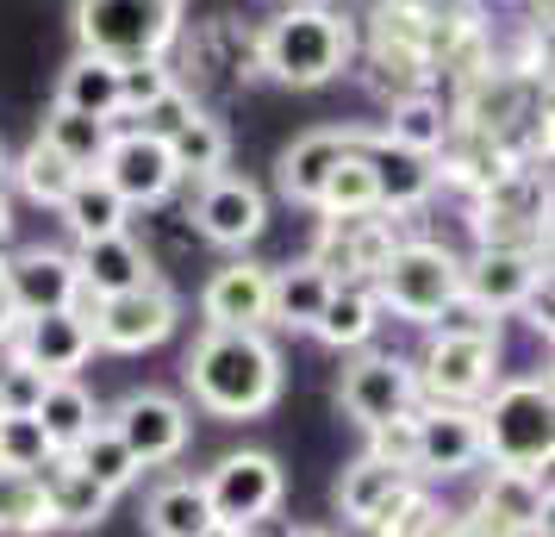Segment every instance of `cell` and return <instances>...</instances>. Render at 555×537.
<instances>
[{
	"instance_id": "cell-1",
	"label": "cell",
	"mask_w": 555,
	"mask_h": 537,
	"mask_svg": "<svg viewBox=\"0 0 555 537\" xmlns=\"http://www.w3.org/2000/svg\"><path fill=\"white\" fill-rule=\"evenodd\" d=\"M181 382L212 419H262L281 400V350L269 344V332L206 325L181 362Z\"/></svg>"
},
{
	"instance_id": "cell-2",
	"label": "cell",
	"mask_w": 555,
	"mask_h": 537,
	"mask_svg": "<svg viewBox=\"0 0 555 537\" xmlns=\"http://www.w3.org/2000/svg\"><path fill=\"white\" fill-rule=\"evenodd\" d=\"M356 63V26L325 0H300L256 31V69L287 88H325Z\"/></svg>"
},
{
	"instance_id": "cell-3",
	"label": "cell",
	"mask_w": 555,
	"mask_h": 537,
	"mask_svg": "<svg viewBox=\"0 0 555 537\" xmlns=\"http://www.w3.org/2000/svg\"><path fill=\"white\" fill-rule=\"evenodd\" d=\"M475 412H480V462H493V469H550V450H555L550 375L500 382Z\"/></svg>"
},
{
	"instance_id": "cell-4",
	"label": "cell",
	"mask_w": 555,
	"mask_h": 537,
	"mask_svg": "<svg viewBox=\"0 0 555 537\" xmlns=\"http://www.w3.org/2000/svg\"><path fill=\"white\" fill-rule=\"evenodd\" d=\"M76 38L106 63L163 56L181 38V0H76Z\"/></svg>"
},
{
	"instance_id": "cell-5",
	"label": "cell",
	"mask_w": 555,
	"mask_h": 537,
	"mask_svg": "<svg viewBox=\"0 0 555 537\" xmlns=\"http://www.w3.org/2000/svg\"><path fill=\"white\" fill-rule=\"evenodd\" d=\"M369 287H375V301L387 312H400L412 325H430L437 307L450 294H462V256L450 244H437V238H400Z\"/></svg>"
},
{
	"instance_id": "cell-6",
	"label": "cell",
	"mask_w": 555,
	"mask_h": 537,
	"mask_svg": "<svg viewBox=\"0 0 555 537\" xmlns=\"http://www.w3.org/2000/svg\"><path fill=\"white\" fill-rule=\"evenodd\" d=\"M425 407H480L500 387V344L475 337H430L425 362H412Z\"/></svg>"
},
{
	"instance_id": "cell-7",
	"label": "cell",
	"mask_w": 555,
	"mask_h": 537,
	"mask_svg": "<svg viewBox=\"0 0 555 537\" xmlns=\"http://www.w3.org/2000/svg\"><path fill=\"white\" fill-rule=\"evenodd\" d=\"M201 487H206V507H212L219 525L250 532L256 519H269V512L281 507L287 475H281V462L269 457V450H231V457H219L201 475Z\"/></svg>"
},
{
	"instance_id": "cell-8",
	"label": "cell",
	"mask_w": 555,
	"mask_h": 537,
	"mask_svg": "<svg viewBox=\"0 0 555 537\" xmlns=\"http://www.w3.org/2000/svg\"><path fill=\"white\" fill-rule=\"evenodd\" d=\"M400 219L393 213H325V226L312 238V256L306 263H319L331 282H375V269L387 263V251L400 244Z\"/></svg>"
},
{
	"instance_id": "cell-9",
	"label": "cell",
	"mask_w": 555,
	"mask_h": 537,
	"mask_svg": "<svg viewBox=\"0 0 555 537\" xmlns=\"http://www.w3.org/2000/svg\"><path fill=\"white\" fill-rule=\"evenodd\" d=\"M113 437L126 444L138 469H163V462H176L188 450V437H194V419L181 407L176 394H163V387H131L126 400L113 412H101Z\"/></svg>"
},
{
	"instance_id": "cell-10",
	"label": "cell",
	"mask_w": 555,
	"mask_h": 537,
	"mask_svg": "<svg viewBox=\"0 0 555 537\" xmlns=\"http://www.w3.org/2000/svg\"><path fill=\"white\" fill-rule=\"evenodd\" d=\"M176 319H181V307H176V294L156 282H138V287H126V294H106L101 307H94V350H119V357H138V350H156L163 337L176 332Z\"/></svg>"
},
{
	"instance_id": "cell-11",
	"label": "cell",
	"mask_w": 555,
	"mask_h": 537,
	"mask_svg": "<svg viewBox=\"0 0 555 537\" xmlns=\"http://www.w3.org/2000/svg\"><path fill=\"white\" fill-rule=\"evenodd\" d=\"M0 350L31 362L44 382H63V375H76L81 362L94 357V325H88L81 312H69V307L31 312V319H13V325L0 332Z\"/></svg>"
},
{
	"instance_id": "cell-12",
	"label": "cell",
	"mask_w": 555,
	"mask_h": 537,
	"mask_svg": "<svg viewBox=\"0 0 555 537\" xmlns=\"http://www.w3.org/2000/svg\"><path fill=\"white\" fill-rule=\"evenodd\" d=\"M94 176H101L126 206H163L169 194H176L181 169H176V156H169L163 138L131 131V126H113V144H106V156H101Z\"/></svg>"
},
{
	"instance_id": "cell-13",
	"label": "cell",
	"mask_w": 555,
	"mask_h": 537,
	"mask_svg": "<svg viewBox=\"0 0 555 537\" xmlns=\"http://www.w3.org/2000/svg\"><path fill=\"white\" fill-rule=\"evenodd\" d=\"M337 400H344V412L369 432V425H387V419H400V412L418 407V375H412V362L393 357V350H362V357L344 369Z\"/></svg>"
},
{
	"instance_id": "cell-14",
	"label": "cell",
	"mask_w": 555,
	"mask_h": 537,
	"mask_svg": "<svg viewBox=\"0 0 555 537\" xmlns=\"http://www.w3.org/2000/svg\"><path fill=\"white\" fill-rule=\"evenodd\" d=\"M0 282H7V301L20 319L31 312H56V307H76L81 276H76V256L51 251V244H31V251H7L0 256Z\"/></svg>"
},
{
	"instance_id": "cell-15",
	"label": "cell",
	"mask_w": 555,
	"mask_h": 537,
	"mask_svg": "<svg viewBox=\"0 0 555 537\" xmlns=\"http://www.w3.org/2000/svg\"><path fill=\"white\" fill-rule=\"evenodd\" d=\"M418 419V482H450L480 462V412L475 407H412Z\"/></svg>"
},
{
	"instance_id": "cell-16",
	"label": "cell",
	"mask_w": 555,
	"mask_h": 537,
	"mask_svg": "<svg viewBox=\"0 0 555 537\" xmlns=\"http://www.w3.org/2000/svg\"><path fill=\"white\" fill-rule=\"evenodd\" d=\"M194 226H201V238H212V244L244 251V244H256L262 226H269V201H262V188L244 181V176H206L201 201H194Z\"/></svg>"
},
{
	"instance_id": "cell-17",
	"label": "cell",
	"mask_w": 555,
	"mask_h": 537,
	"mask_svg": "<svg viewBox=\"0 0 555 537\" xmlns=\"http://www.w3.org/2000/svg\"><path fill=\"white\" fill-rule=\"evenodd\" d=\"M362 144V131H350V126H319V131H300L287 151H281V163H275V181H281V194L294 206H319V194H325V181H331V169L344 163V156Z\"/></svg>"
},
{
	"instance_id": "cell-18",
	"label": "cell",
	"mask_w": 555,
	"mask_h": 537,
	"mask_svg": "<svg viewBox=\"0 0 555 537\" xmlns=\"http://www.w3.org/2000/svg\"><path fill=\"white\" fill-rule=\"evenodd\" d=\"M543 282H550L543 276V256H525V251L462 256V294H475L480 307H493V312H518Z\"/></svg>"
},
{
	"instance_id": "cell-19",
	"label": "cell",
	"mask_w": 555,
	"mask_h": 537,
	"mask_svg": "<svg viewBox=\"0 0 555 537\" xmlns=\"http://www.w3.org/2000/svg\"><path fill=\"white\" fill-rule=\"evenodd\" d=\"M369 176H375V206L380 213H418L437 194V156L387 144V138H362Z\"/></svg>"
},
{
	"instance_id": "cell-20",
	"label": "cell",
	"mask_w": 555,
	"mask_h": 537,
	"mask_svg": "<svg viewBox=\"0 0 555 537\" xmlns=\"http://www.w3.org/2000/svg\"><path fill=\"white\" fill-rule=\"evenodd\" d=\"M206 325H231V332H262L269 325V269L262 263H225L212 269L201 287Z\"/></svg>"
},
{
	"instance_id": "cell-21",
	"label": "cell",
	"mask_w": 555,
	"mask_h": 537,
	"mask_svg": "<svg viewBox=\"0 0 555 537\" xmlns=\"http://www.w3.org/2000/svg\"><path fill=\"white\" fill-rule=\"evenodd\" d=\"M418 487V475H405V469H387L375 457H356L344 469V482H337V512L362 525V532H375L380 519H393L405 507V494Z\"/></svg>"
},
{
	"instance_id": "cell-22",
	"label": "cell",
	"mask_w": 555,
	"mask_h": 537,
	"mask_svg": "<svg viewBox=\"0 0 555 537\" xmlns=\"http://www.w3.org/2000/svg\"><path fill=\"white\" fill-rule=\"evenodd\" d=\"M38 482H44L51 532H94V525L106 519V507H113V494H106L88 469H76V457H63V450L38 469Z\"/></svg>"
},
{
	"instance_id": "cell-23",
	"label": "cell",
	"mask_w": 555,
	"mask_h": 537,
	"mask_svg": "<svg viewBox=\"0 0 555 537\" xmlns=\"http://www.w3.org/2000/svg\"><path fill=\"white\" fill-rule=\"evenodd\" d=\"M76 276L88 294H126V287L151 282V256H144V244L131 238V231H113V238H88V244H76Z\"/></svg>"
},
{
	"instance_id": "cell-24",
	"label": "cell",
	"mask_w": 555,
	"mask_h": 537,
	"mask_svg": "<svg viewBox=\"0 0 555 537\" xmlns=\"http://www.w3.org/2000/svg\"><path fill=\"white\" fill-rule=\"evenodd\" d=\"M475 507H487L493 519H505V525H518L525 537H537L550 525V482H543L537 469H487Z\"/></svg>"
},
{
	"instance_id": "cell-25",
	"label": "cell",
	"mask_w": 555,
	"mask_h": 537,
	"mask_svg": "<svg viewBox=\"0 0 555 537\" xmlns=\"http://www.w3.org/2000/svg\"><path fill=\"white\" fill-rule=\"evenodd\" d=\"M331 301V276L319 263H287V269H269V325L281 332H312L319 312Z\"/></svg>"
},
{
	"instance_id": "cell-26",
	"label": "cell",
	"mask_w": 555,
	"mask_h": 537,
	"mask_svg": "<svg viewBox=\"0 0 555 537\" xmlns=\"http://www.w3.org/2000/svg\"><path fill=\"white\" fill-rule=\"evenodd\" d=\"M380 325V301L369 282H331V301L319 312L312 337H325L331 350H369V337Z\"/></svg>"
},
{
	"instance_id": "cell-27",
	"label": "cell",
	"mask_w": 555,
	"mask_h": 537,
	"mask_svg": "<svg viewBox=\"0 0 555 537\" xmlns=\"http://www.w3.org/2000/svg\"><path fill=\"white\" fill-rule=\"evenodd\" d=\"M56 106L88 113V119H119V63L76 51L69 56V69L56 76Z\"/></svg>"
},
{
	"instance_id": "cell-28",
	"label": "cell",
	"mask_w": 555,
	"mask_h": 537,
	"mask_svg": "<svg viewBox=\"0 0 555 537\" xmlns=\"http://www.w3.org/2000/svg\"><path fill=\"white\" fill-rule=\"evenodd\" d=\"M450 119L455 113L437 101V94L412 88V94H393V101H387V126H380V138H387V144H405V151L437 156V144L450 138Z\"/></svg>"
},
{
	"instance_id": "cell-29",
	"label": "cell",
	"mask_w": 555,
	"mask_h": 537,
	"mask_svg": "<svg viewBox=\"0 0 555 537\" xmlns=\"http://www.w3.org/2000/svg\"><path fill=\"white\" fill-rule=\"evenodd\" d=\"M113 126L119 119H88V113H69V106H56L51 101V113H44V144H51L69 169H81V176H94L101 169V156H106V144H113Z\"/></svg>"
},
{
	"instance_id": "cell-30",
	"label": "cell",
	"mask_w": 555,
	"mask_h": 537,
	"mask_svg": "<svg viewBox=\"0 0 555 537\" xmlns=\"http://www.w3.org/2000/svg\"><path fill=\"white\" fill-rule=\"evenodd\" d=\"M44 437H51V450H76L81 437L101 425V407H94V394L76 382V375H63V382H44V400L31 412Z\"/></svg>"
},
{
	"instance_id": "cell-31",
	"label": "cell",
	"mask_w": 555,
	"mask_h": 537,
	"mask_svg": "<svg viewBox=\"0 0 555 537\" xmlns=\"http://www.w3.org/2000/svg\"><path fill=\"white\" fill-rule=\"evenodd\" d=\"M163 144H169V156H176L181 181H188V176H194V181L225 176V163H231V131L219 126L212 113H201V106H194V119H181Z\"/></svg>"
},
{
	"instance_id": "cell-32",
	"label": "cell",
	"mask_w": 555,
	"mask_h": 537,
	"mask_svg": "<svg viewBox=\"0 0 555 537\" xmlns=\"http://www.w3.org/2000/svg\"><path fill=\"white\" fill-rule=\"evenodd\" d=\"M212 525V507H206V487L194 475H176L151 494L144 507V532L151 537H201Z\"/></svg>"
},
{
	"instance_id": "cell-33",
	"label": "cell",
	"mask_w": 555,
	"mask_h": 537,
	"mask_svg": "<svg viewBox=\"0 0 555 537\" xmlns=\"http://www.w3.org/2000/svg\"><path fill=\"white\" fill-rule=\"evenodd\" d=\"M56 213H63V226H69L76 244H88V238H113V231H126V219H131V206L119 201L101 176H81Z\"/></svg>"
},
{
	"instance_id": "cell-34",
	"label": "cell",
	"mask_w": 555,
	"mask_h": 537,
	"mask_svg": "<svg viewBox=\"0 0 555 537\" xmlns=\"http://www.w3.org/2000/svg\"><path fill=\"white\" fill-rule=\"evenodd\" d=\"M76 181H81V169H69L44 138L13 156V188H20L31 206H51V213H56V206L69 201V188H76Z\"/></svg>"
},
{
	"instance_id": "cell-35",
	"label": "cell",
	"mask_w": 555,
	"mask_h": 537,
	"mask_svg": "<svg viewBox=\"0 0 555 537\" xmlns=\"http://www.w3.org/2000/svg\"><path fill=\"white\" fill-rule=\"evenodd\" d=\"M44 532H51V507H44L38 469H0V537H44Z\"/></svg>"
},
{
	"instance_id": "cell-36",
	"label": "cell",
	"mask_w": 555,
	"mask_h": 537,
	"mask_svg": "<svg viewBox=\"0 0 555 537\" xmlns=\"http://www.w3.org/2000/svg\"><path fill=\"white\" fill-rule=\"evenodd\" d=\"M63 457H76V469H88V475H94L106 494H126V487L144 475V469H138V457H131L126 444L113 437V425H106V419H101L88 437H81L76 450H63Z\"/></svg>"
},
{
	"instance_id": "cell-37",
	"label": "cell",
	"mask_w": 555,
	"mask_h": 537,
	"mask_svg": "<svg viewBox=\"0 0 555 537\" xmlns=\"http://www.w3.org/2000/svg\"><path fill=\"white\" fill-rule=\"evenodd\" d=\"M369 206H375V176H369V156H362V144H356V151L331 169L325 194H319L312 213H369Z\"/></svg>"
},
{
	"instance_id": "cell-38",
	"label": "cell",
	"mask_w": 555,
	"mask_h": 537,
	"mask_svg": "<svg viewBox=\"0 0 555 537\" xmlns=\"http://www.w3.org/2000/svg\"><path fill=\"white\" fill-rule=\"evenodd\" d=\"M56 450L31 412H0V469H44Z\"/></svg>"
},
{
	"instance_id": "cell-39",
	"label": "cell",
	"mask_w": 555,
	"mask_h": 537,
	"mask_svg": "<svg viewBox=\"0 0 555 537\" xmlns=\"http://www.w3.org/2000/svg\"><path fill=\"white\" fill-rule=\"evenodd\" d=\"M430 337H475V344H500V312L480 307L475 294H450L437 319H430Z\"/></svg>"
},
{
	"instance_id": "cell-40",
	"label": "cell",
	"mask_w": 555,
	"mask_h": 537,
	"mask_svg": "<svg viewBox=\"0 0 555 537\" xmlns=\"http://www.w3.org/2000/svg\"><path fill=\"white\" fill-rule=\"evenodd\" d=\"M450 525H455V512H443L425 494V482H418L412 494H405V507L393 512V519H380L369 537H450Z\"/></svg>"
},
{
	"instance_id": "cell-41",
	"label": "cell",
	"mask_w": 555,
	"mask_h": 537,
	"mask_svg": "<svg viewBox=\"0 0 555 537\" xmlns=\"http://www.w3.org/2000/svg\"><path fill=\"white\" fill-rule=\"evenodd\" d=\"M176 88V69L163 56H144V63H119V113H144L151 101H163Z\"/></svg>"
},
{
	"instance_id": "cell-42",
	"label": "cell",
	"mask_w": 555,
	"mask_h": 537,
	"mask_svg": "<svg viewBox=\"0 0 555 537\" xmlns=\"http://www.w3.org/2000/svg\"><path fill=\"white\" fill-rule=\"evenodd\" d=\"M369 457L412 475V462H418V419L400 412V419H387V425H369Z\"/></svg>"
},
{
	"instance_id": "cell-43",
	"label": "cell",
	"mask_w": 555,
	"mask_h": 537,
	"mask_svg": "<svg viewBox=\"0 0 555 537\" xmlns=\"http://www.w3.org/2000/svg\"><path fill=\"white\" fill-rule=\"evenodd\" d=\"M119 119H126L131 131H151V138H169V131L181 126V119H194V94H188V88H169V94H163V101H151L144 106V113H119Z\"/></svg>"
},
{
	"instance_id": "cell-44",
	"label": "cell",
	"mask_w": 555,
	"mask_h": 537,
	"mask_svg": "<svg viewBox=\"0 0 555 537\" xmlns=\"http://www.w3.org/2000/svg\"><path fill=\"white\" fill-rule=\"evenodd\" d=\"M38 400H44V375L31 362L7 357V369H0V412H38Z\"/></svg>"
},
{
	"instance_id": "cell-45",
	"label": "cell",
	"mask_w": 555,
	"mask_h": 537,
	"mask_svg": "<svg viewBox=\"0 0 555 537\" xmlns=\"http://www.w3.org/2000/svg\"><path fill=\"white\" fill-rule=\"evenodd\" d=\"M450 537H525V532L505 525V519H493L487 507H462L455 512V525H450Z\"/></svg>"
},
{
	"instance_id": "cell-46",
	"label": "cell",
	"mask_w": 555,
	"mask_h": 537,
	"mask_svg": "<svg viewBox=\"0 0 555 537\" xmlns=\"http://www.w3.org/2000/svg\"><path fill=\"white\" fill-rule=\"evenodd\" d=\"M7 244H13V201L0 194V256H7Z\"/></svg>"
},
{
	"instance_id": "cell-47",
	"label": "cell",
	"mask_w": 555,
	"mask_h": 537,
	"mask_svg": "<svg viewBox=\"0 0 555 537\" xmlns=\"http://www.w3.org/2000/svg\"><path fill=\"white\" fill-rule=\"evenodd\" d=\"M13 319H20V312H13V301H7V282H0V332H7Z\"/></svg>"
},
{
	"instance_id": "cell-48",
	"label": "cell",
	"mask_w": 555,
	"mask_h": 537,
	"mask_svg": "<svg viewBox=\"0 0 555 537\" xmlns=\"http://www.w3.org/2000/svg\"><path fill=\"white\" fill-rule=\"evenodd\" d=\"M201 537H250V532H237V525H219V519H212V525H206Z\"/></svg>"
},
{
	"instance_id": "cell-49",
	"label": "cell",
	"mask_w": 555,
	"mask_h": 537,
	"mask_svg": "<svg viewBox=\"0 0 555 537\" xmlns=\"http://www.w3.org/2000/svg\"><path fill=\"white\" fill-rule=\"evenodd\" d=\"M7 181H13V156H7V144H0V194H7Z\"/></svg>"
},
{
	"instance_id": "cell-50",
	"label": "cell",
	"mask_w": 555,
	"mask_h": 537,
	"mask_svg": "<svg viewBox=\"0 0 555 537\" xmlns=\"http://www.w3.org/2000/svg\"><path fill=\"white\" fill-rule=\"evenodd\" d=\"M294 537H337V532H325V525H300Z\"/></svg>"
},
{
	"instance_id": "cell-51",
	"label": "cell",
	"mask_w": 555,
	"mask_h": 537,
	"mask_svg": "<svg viewBox=\"0 0 555 537\" xmlns=\"http://www.w3.org/2000/svg\"><path fill=\"white\" fill-rule=\"evenodd\" d=\"M181 7H188V0H181Z\"/></svg>"
}]
</instances>
